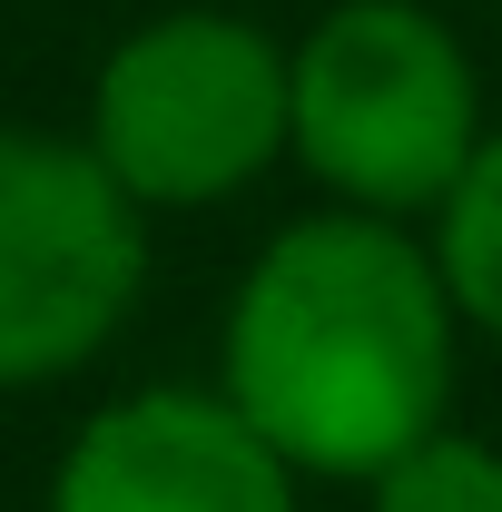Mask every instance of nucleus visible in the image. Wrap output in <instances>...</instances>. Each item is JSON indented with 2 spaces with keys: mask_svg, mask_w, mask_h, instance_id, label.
Returning a JSON list of instances; mask_svg holds the SVG:
<instances>
[{
  "mask_svg": "<svg viewBox=\"0 0 502 512\" xmlns=\"http://www.w3.org/2000/svg\"><path fill=\"white\" fill-rule=\"evenodd\" d=\"M463 316L414 227L315 207L247 256L217 325V394L296 483H375L453 424Z\"/></svg>",
  "mask_w": 502,
  "mask_h": 512,
  "instance_id": "nucleus-1",
  "label": "nucleus"
},
{
  "mask_svg": "<svg viewBox=\"0 0 502 512\" xmlns=\"http://www.w3.org/2000/svg\"><path fill=\"white\" fill-rule=\"evenodd\" d=\"M483 79L453 20L424 0H335L296 40V168L325 207L355 217H434L483 148Z\"/></svg>",
  "mask_w": 502,
  "mask_h": 512,
  "instance_id": "nucleus-2",
  "label": "nucleus"
},
{
  "mask_svg": "<svg viewBox=\"0 0 502 512\" xmlns=\"http://www.w3.org/2000/svg\"><path fill=\"white\" fill-rule=\"evenodd\" d=\"M79 138L148 217L247 197L296 148V50L247 10H158L109 40Z\"/></svg>",
  "mask_w": 502,
  "mask_h": 512,
  "instance_id": "nucleus-3",
  "label": "nucleus"
},
{
  "mask_svg": "<svg viewBox=\"0 0 502 512\" xmlns=\"http://www.w3.org/2000/svg\"><path fill=\"white\" fill-rule=\"evenodd\" d=\"M148 296V207L79 128H0V394L60 384L119 345Z\"/></svg>",
  "mask_w": 502,
  "mask_h": 512,
  "instance_id": "nucleus-4",
  "label": "nucleus"
},
{
  "mask_svg": "<svg viewBox=\"0 0 502 512\" xmlns=\"http://www.w3.org/2000/svg\"><path fill=\"white\" fill-rule=\"evenodd\" d=\"M50 512H296V473L217 384H138L69 434Z\"/></svg>",
  "mask_w": 502,
  "mask_h": 512,
  "instance_id": "nucleus-5",
  "label": "nucleus"
},
{
  "mask_svg": "<svg viewBox=\"0 0 502 512\" xmlns=\"http://www.w3.org/2000/svg\"><path fill=\"white\" fill-rule=\"evenodd\" d=\"M424 247H434V266H443L453 316L473 325V335H493V345H502V128L473 148L463 188L424 217Z\"/></svg>",
  "mask_w": 502,
  "mask_h": 512,
  "instance_id": "nucleus-6",
  "label": "nucleus"
},
{
  "mask_svg": "<svg viewBox=\"0 0 502 512\" xmlns=\"http://www.w3.org/2000/svg\"><path fill=\"white\" fill-rule=\"evenodd\" d=\"M365 503L375 512H502V444L443 424V434H424L414 453L384 463L365 483Z\"/></svg>",
  "mask_w": 502,
  "mask_h": 512,
  "instance_id": "nucleus-7",
  "label": "nucleus"
}]
</instances>
